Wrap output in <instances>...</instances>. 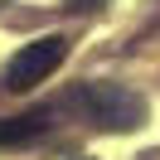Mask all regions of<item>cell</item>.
I'll return each mask as SVG.
<instances>
[{
  "label": "cell",
  "instance_id": "obj_1",
  "mask_svg": "<svg viewBox=\"0 0 160 160\" xmlns=\"http://www.w3.org/2000/svg\"><path fill=\"white\" fill-rule=\"evenodd\" d=\"M63 107L82 112L102 131H136V126H146V97L121 88V82H102V78L97 82H78L63 97Z\"/></svg>",
  "mask_w": 160,
  "mask_h": 160
},
{
  "label": "cell",
  "instance_id": "obj_4",
  "mask_svg": "<svg viewBox=\"0 0 160 160\" xmlns=\"http://www.w3.org/2000/svg\"><path fill=\"white\" fill-rule=\"evenodd\" d=\"M107 0H68V10H102Z\"/></svg>",
  "mask_w": 160,
  "mask_h": 160
},
{
  "label": "cell",
  "instance_id": "obj_3",
  "mask_svg": "<svg viewBox=\"0 0 160 160\" xmlns=\"http://www.w3.org/2000/svg\"><path fill=\"white\" fill-rule=\"evenodd\" d=\"M49 121H53L49 107H29L20 117H0V146H29V141H39L49 131Z\"/></svg>",
  "mask_w": 160,
  "mask_h": 160
},
{
  "label": "cell",
  "instance_id": "obj_2",
  "mask_svg": "<svg viewBox=\"0 0 160 160\" xmlns=\"http://www.w3.org/2000/svg\"><path fill=\"white\" fill-rule=\"evenodd\" d=\"M63 58H68V39H63V34H44V39H34V44H24V49L10 53V63H5V88L10 92L39 88L44 78L58 73Z\"/></svg>",
  "mask_w": 160,
  "mask_h": 160
}]
</instances>
